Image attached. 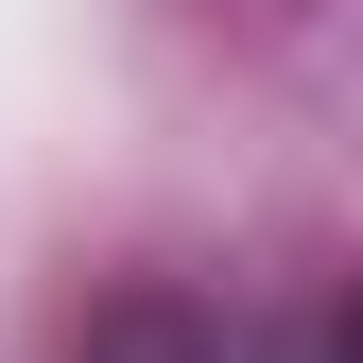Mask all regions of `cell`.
Instances as JSON below:
<instances>
[{
	"instance_id": "2",
	"label": "cell",
	"mask_w": 363,
	"mask_h": 363,
	"mask_svg": "<svg viewBox=\"0 0 363 363\" xmlns=\"http://www.w3.org/2000/svg\"><path fill=\"white\" fill-rule=\"evenodd\" d=\"M294 363H363V294H329V311H311V329H294Z\"/></svg>"
},
{
	"instance_id": "1",
	"label": "cell",
	"mask_w": 363,
	"mask_h": 363,
	"mask_svg": "<svg viewBox=\"0 0 363 363\" xmlns=\"http://www.w3.org/2000/svg\"><path fill=\"white\" fill-rule=\"evenodd\" d=\"M69 363H242V311H208L191 277H121L69 329Z\"/></svg>"
}]
</instances>
